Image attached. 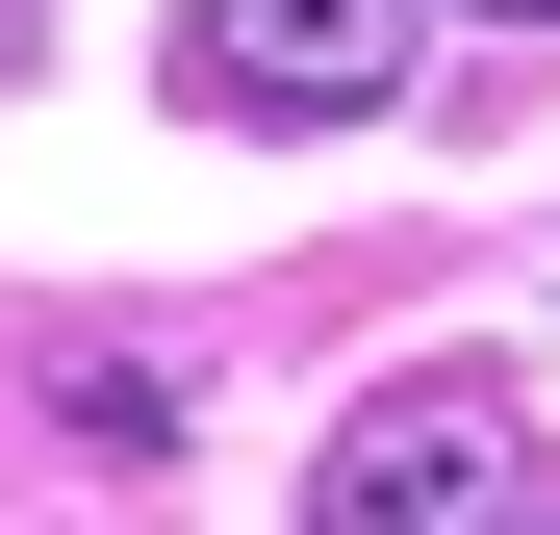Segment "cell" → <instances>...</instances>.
<instances>
[{
	"instance_id": "obj_1",
	"label": "cell",
	"mask_w": 560,
	"mask_h": 535,
	"mask_svg": "<svg viewBox=\"0 0 560 535\" xmlns=\"http://www.w3.org/2000/svg\"><path fill=\"white\" fill-rule=\"evenodd\" d=\"M535 408L485 383V357H408V383H357L331 408V460H306V535H535Z\"/></svg>"
},
{
	"instance_id": "obj_2",
	"label": "cell",
	"mask_w": 560,
	"mask_h": 535,
	"mask_svg": "<svg viewBox=\"0 0 560 535\" xmlns=\"http://www.w3.org/2000/svg\"><path fill=\"white\" fill-rule=\"evenodd\" d=\"M153 77H178L205 128H357V103L408 77V0H178Z\"/></svg>"
},
{
	"instance_id": "obj_3",
	"label": "cell",
	"mask_w": 560,
	"mask_h": 535,
	"mask_svg": "<svg viewBox=\"0 0 560 535\" xmlns=\"http://www.w3.org/2000/svg\"><path fill=\"white\" fill-rule=\"evenodd\" d=\"M458 26H560V0H458Z\"/></svg>"
},
{
	"instance_id": "obj_4",
	"label": "cell",
	"mask_w": 560,
	"mask_h": 535,
	"mask_svg": "<svg viewBox=\"0 0 560 535\" xmlns=\"http://www.w3.org/2000/svg\"><path fill=\"white\" fill-rule=\"evenodd\" d=\"M535 535H560V510H535Z\"/></svg>"
}]
</instances>
